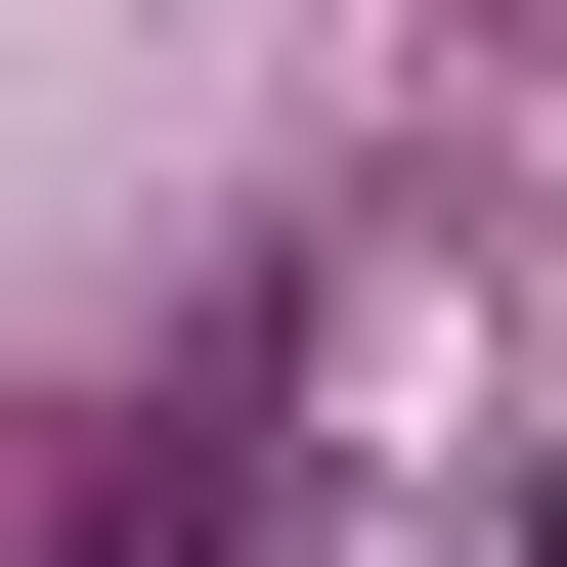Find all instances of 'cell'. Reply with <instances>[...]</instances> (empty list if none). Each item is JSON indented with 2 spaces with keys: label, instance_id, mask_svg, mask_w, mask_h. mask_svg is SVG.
Instances as JSON below:
<instances>
[{
  "label": "cell",
  "instance_id": "cell-1",
  "mask_svg": "<svg viewBox=\"0 0 567 567\" xmlns=\"http://www.w3.org/2000/svg\"><path fill=\"white\" fill-rule=\"evenodd\" d=\"M524 524H567V481H524Z\"/></svg>",
  "mask_w": 567,
  "mask_h": 567
}]
</instances>
